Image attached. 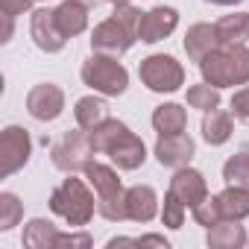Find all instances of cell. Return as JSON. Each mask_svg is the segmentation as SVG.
<instances>
[{"label": "cell", "mask_w": 249, "mask_h": 249, "mask_svg": "<svg viewBox=\"0 0 249 249\" xmlns=\"http://www.w3.org/2000/svg\"><path fill=\"white\" fill-rule=\"evenodd\" d=\"M199 73L214 88H234L249 82V47L246 44H220L199 59Z\"/></svg>", "instance_id": "6da1fadb"}, {"label": "cell", "mask_w": 249, "mask_h": 249, "mask_svg": "<svg viewBox=\"0 0 249 249\" xmlns=\"http://www.w3.org/2000/svg\"><path fill=\"white\" fill-rule=\"evenodd\" d=\"M50 211L59 214L71 229H82L97 214V194H91L85 179H76L73 173L50 194Z\"/></svg>", "instance_id": "7a4b0ae2"}, {"label": "cell", "mask_w": 249, "mask_h": 249, "mask_svg": "<svg viewBox=\"0 0 249 249\" xmlns=\"http://www.w3.org/2000/svg\"><path fill=\"white\" fill-rule=\"evenodd\" d=\"M82 173H85L88 185H91L94 194H97V214H100L103 220H108V223H123V220H129V217H126V191H123L120 176H117L108 164L91 161Z\"/></svg>", "instance_id": "3957f363"}, {"label": "cell", "mask_w": 249, "mask_h": 249, "mask_svg": "<svg viewBox=\"0 0 249 249\" xmlns=\"http://www.w3.org/2000/svg\"><path fill=\"white\" fill-rule=\"evenodd\" d=\"M82 82L88 88H94L97 94L103 97H120L129 85V73L114 56H103V53H91L85 62H82V71H79Z\"/></svg>", "instance_id": "277c9868"}, {"label": "cell", "mask_w": 249, "mask_h": 249, "mask_svg": "<svg viewBox=\"0 0 249 249\" xmlns=\"http://www.w3.org/2000/svg\"><path fill=\"white\" fill-rule=\"evenodd\" d=\"M138 76L156 94H173V91H179L185 85V68L173 56H167V53L147 56L141 62V68H138Z\"/></svg>", "instance_id": "5b68a950"}, {"label": "cell", "mask_w": 249, "mask_h": 249, "mask_svg": "<svg viewBox=\"0 0 249 249\" xmlns=\"http://www.w3.org/2000/svg\"><path fill=\"white\" fill-rule=\"evenodd\" d=\"M94 153L97 150L91 144V135L85 129H73V132H65L62 141L53 144L50 159L62 173H79L94 161Z\"/></svg>", "instance_id": "8992f818"}, {"label": "cell", "mask_w": 249, "mask_h": 249, "mask_svg": "<svg viewBox=\"0 0 249 249\" xmlns=\"http://www.w3.org/2000/svg\"><path fill=\"white\" fill-rule=\"evenodd\" d=\"M33 156V138L24 126H6L0 132V176L9 179L18 170H24V164Z\"/></svg>", "instance_id": "52a82bcc"}, {"label": "cell", "mask_w": 249, "mask_h": 249, "mask_svg": "<svg viewBox=\"0 0 249 249\" xmlns=\"http://www.w3.org/2000/svg\"><path fill=\"white\" fill-rule=\"evenodd\" d=\"M153 156L161 167H170V170H179V167H188L191 159L196 156V144L191 135L185 132H173V135H159L156 147H153Z\"/></svg>", "instance_id": "ba28073f"}, {"label": "cell", "mask_w": 249, "mask_h": 249, "mask_svg": "<svg viewBox=\"0 0 249 249\" xmlns=\"http://www.w3.org/2000/svg\"><path fill=\"white\" fill-rule=\"evenodd\" d=\"M27 111L41 120V123H50L56 120L62 111H65V91L53 82H38L30 88L27 94Z\"/></svg>", "instance_id": "9c48e42d"}, {"label": "cell", "mask_w": 249, "mask_h": 249, "mask_svg": "<svg viewBox=\"0 0 249 249\" xmlns=\"http://www.w3.org/2000/svg\"><path fill=\"white\" fill-rule=\"evenodd\" d=\"M135 41H138V38L129 36L114 18L97 24L94 33H91V50H94V53H103V56H114V59H120Z\"/></svg>", "instance_id": "30bf717a"}, {"label": "cell", "mask_w": 249, "mask_h": 249, "mask_svg": "<svg viewBox=\"0 0 249 249\" xmlns=\"http://www.w3.org/2000/svg\"><path fill=\"white\" fill-rule=\"evenodd\" d=\"M30 36L38 50L44 53H59L68 44V36L56 24V9H36L30 18Z\"/></svg>", "instance_id": "8fae6325"}, {"label": "cell", "mask_w": 249, "mask_h": 249, "mask_svg": "<svg viewBox=\"0 0 249 249\" xmlns=\"http://www.w3.org/2000/svg\"><path fill=\"white\" fill-rule=\"evenodd\" d=\"M179 27V12L173 6H156L150 12H144V21H141V33H138V41L144 44H156V41H164L173 30Z\"/></svg>", "instance_id": "7c38bea8"}, {"label": "cell", "mask_w": 249, "mask_h": 249, "mask_svg": "<svg viewBox=\"0 0 249 249\" xmlns=\"http://www.w3.org/2000/svg\"><path fill=\"white\" fill-rule=\"evenodd\" d=\"M106 156L111 159V164H114L117 170H138V167L147 161V147H144V141H141L132 129H126Z\"/></svg>", "instance_id": "4fadbf2b"}, {"label": "cell", "mask_w": 249, "mask_h": 249, "mask_svg": "<svg viewBox=\"0 0 249 249\" xmlns=\"http://www.w3.org/2000/svg\"><path fill=\"white\" fill-rule=\"evenodd\" d=\"M167 191H173L188 208H194L196 202H202L205 196H208V185H205V176L199 173V170H194L191 164L188 167H179L176 173H173V179H170V188Z\"/></svg>", "instance_id": "5bb4252c"}, {"label": "cell", "mask_w": 249, "mask_h": 249, "mask_svg": "<svg viewBox=\"0 0 249 249\" xmlns=\"http://www.w3.org/2000/svg\"><path fill=\"white\" fill-rule=\"evenodd\" d=\"M159 214V194L150 185L126 188V217L135 223H150Z\"/></svg>", "instance_id": "9a60e30c"}, {"label": "cell", "mask_w": 249, "mask_h": 249, "mask_svg": "<svg viewBox=\"0 0 249 249\" xmlns=\"http://www.w3.org/2000/svg\"><path fill=\"white\" fill-rule=\"evenodd\" d=\"M246 243H249V237H246V229L240 226V220H220L205 234L208 249H240Z\"/></svg>", "instance_id": "2e32d148"}, {"label": "cell", "mask_w": 249, "mask_h": 249, "mask_svg": "<svg viewBox=\"0 0 249 249\" xmlns=\"http://www.w3.org/2000/svg\"><path fill=\"white\" fill-rule=\"evenodd\" d=\"M214 47H220V36H217V27L214 24H194L185 33V53H188L191 62H199Z\"/></svg>", "instance_id": "e0dca14e"}, {"label": "cell", "mask_w": 249, "mask_h": 249, "mask_svg": "<svg viewBox=\"0 0 249 249\" xmlns=\"http://www.w3.org/2000/svg\"><path fill=\"white\" fill-rule=\"evenodd\" d=\"M202 138L211 147H223L231 138V114L223 111L220 106L211 111H202Z\"/></svg>", "instance_id": "ac0fdd59"}, {"label": "cell", "mask_w": 249, "mask_h": 249, "mask_svg": "<svg viewBox=\"0 0 249 249\" xmlns=\"http://www.w3.org/2000/svg\"><path fill=\"white\" fill-rule=\"evenodd\" d=\"M56 24L68 38L82 36L88 30V6L76 3V0H65V3L56 6Z\"/></svg>", "instance_id": "d6986e66"}, {"label": "cell", "mask_w": 249, "mask_h": 249, "mask_svg": "<svg viewBox=\"0 0 249 249\" xmlns=\"http://www.w3.org/2000/svg\"><path fill=\"white\" fill-rule=\"evenodd\" d=\"M188 126V111L179 103H164L153 111V129L159 135H173V132H185Z\"/></svg>", "instance_id": "ffe728a7"}, {"label": "cell", "mask_w": 249, "mask_h": 249, "mask_svg": "<svg viewBox=\"0 0 249 249\" xmlns=\"http://www.w3.org/2000/svg\"><path fill=\"white\" fill-rule=\"evenodd\" d=\"M73 117H76V126L79 129L91 132L94 126H100L103 120H108V106L100 97H82L73 106Z\"/></svg>", "instance_id": "44dd1931"}, {"label": "cell", "mask_w": 249, "mask_h": 249, "mask_svg": "<svg viewBox=\"0 0 249 249\" xmlns=\"http://www.w3.org/2000/svg\"><path fill=\"white\" fill-rule=\"evenodd\" d=\"M56 237H59V229L44 217H36L24 226V246L27 249H56Z\"/></svg>", "instance_id": "7402d4cb"}, {"label": "cell", "mask_w": 249, "mask_h": 249, "mask_svg": "<svg viewBox=\"0 0 249 249\" xmlns=\"http://www.w3.org/2000/svg\"><path fill=\"white\" fill-rule=\"evenodd\" d=\"M214 27H217L220 44H246V38H249V12L223 15Z\"/></svg>", "instance_id": "603a6c76"}, {"label": "cell", "mask_w": 249, "mask_h": 249, "mask_svg": "<svg viewBox=\"0 0 249 249\" xmlns=\"http://www.w3.org/2000/svg\"><path fill=\"white\" fill-rule=\"evenodd\" d=\"M220 211L226 220H246L249 217V188H234L226 185L223 194H217Z\"/></svg>", "instance_id": "cb8c5ba5"}, {"label": "cell", "mask_w": 249, "mask_h": 249, "mask_svg": "<svg viewBox=\"0 0 249 249\" xmlns=\"http://www.w3.org/2000/svg\"><path fill=\"white\" fill-rule=\"evenodd\" d=\"M129 126L123 120H114V117H108V120H103L100 126H94L88 135H91V144H94V150L97 153H108L114 144H117V138L126 132Z\"/></svg>", "instance_id": "d4e9b609"}, {"label": "cell", "mask_w": 249, "mask_h": 249, "mask_svg": "<svg viewBox=\"0 0 249 249\" xmlns=\"http://www.w3.org/2000/svg\"><path fill=\"white\" fill-rule=\"evenodd\" d=\"M223 182L234 188H249V153H234L223 164Z\"/></svg>", "instance_id": "484cf974"}, {"label": "cell", "mask_w": 249, "mask_h": 249, "mask_svg": "<svg viewBox=\"0 0 249 249\" xmlns=\"http://www.w3.org/2000/svg\"><path fill=\"white\" fill-rule=\"evenodd\" d=\"M21 217H24V202L15 194L3 191L0 194V231H12L21 223Z\"/></svg>", "instance_id": "4316f807"}, {"label": "cell", "mask_w": 249, "mask_h": 249, "mask_svg": "<svg viewBox=\"0 0 249 249\" xmlns=\"http://www.w3.org/2000/svg\"><path fill=\"white\" fill-rule=\"evenodd\" d=\"M188 106L191 108H199V111H211L220 106V88L208 85L205 79L199 85H191L188 88Z\"/></svg>", "instance_id": "83f0119b"}, {"label": "cell", "mask_w": 249, "mask_h": 249, "mask_svg": "<svg viewBox=\"0 0 249 249\" xmlns=\"http://www.w3.org/2000/svg\"><path fill=\"white\" fill-rule=\"evenodd\" d=\"M111 18H114L123 30H126L129 36L138 38V33H141V21H144V12H141V9H135L132 3H117L114 12H111Z\"/></svg>", "instance_id": "f1b7e54d"}, {"label": "cell", "mask_w": 249, "mask_h": 249, "mask_svg": "<svg viewBox=\"0 0 249 249\" xmlns=\"http://www.w3.org/2000/svg\"><path fill=\"white\" fill-rule=\"evenodd\" d=\"M185 211H188V205H185L173 191H167V194H164V208H161V223H164L167 229H182Z\"/></svg>", "instance_id": "f546056e"}, {"label": "cell", "mask_w": 249, "mask_h": 249, "mask_svg": "<svg viewBox=\"0 0 249 249\" xmlns=\"http://www.w3.org/2000/svg\"><path fill=\"white\" fill-rule=\"evenodd\" d=\"M191 214H194V220L199 223V226H205V229H211L214 223H220V220H226L223 217V211H220V202H217V196H205L202 202H196L194 208H191Z\"/></svg>", "instance_id": "4dcf8cb0"}, {"label": "cell", "mask_w": 249, "mask_h": 249, "mask_svg": "<svg viewBox=\"0 0 249 249\" xmlns=\"http://www.w3.org/2000/svg\"><path fill=\"white\" fill-rule=\"evenodd\" d=\"M231 114L243 123H249V85L237 88L234 97H231Z\"/></svg>", "instance_id": "1f68e13d"}, {"label": "cell", "mask_w": 249, "mask_h": 249, "mask_svg": "<svg viewBox=\"0 0 249 249\" xmlns=\"http://www.w3.org/2000/svg\"><path fill=\"white\" fill-rule=\"evenodd\" d=\"M94 240H91V234H85V231H68V234H62L59 231V237H56V249H62V246H79V249H88Z\"/></svg>", "instance_id": "d6a6232c"}, {"label": "cell", "mask_w": 249, "mask_h": 249, "mask_svg": "<svg viewBox=\"0 0 249 249\" xmlns=\"http://www.w3.org/2000/svg\"><path fill=\"white\" fill-rule=\"evenodd\" d=\"M33 3H36V0H0V12L18 18V15H24V12H30Z\"/></svg>", "instance_id": "836d02e7"}, {"label": "cell", "mask_w": 249, "mask_h": 249, "mask_svg": "<svg viewBox=\"0 0 249 249\" xmlns=\"http://www.w3.org/2000/svg\"><path fill=\"white\" fill-rule=\"evenodd\" d=\"M138 246H161V249H170V240L164 234H144V237H138Z\"/></svg>", "instance_id": "e575fe53"}, {"label": "cell", "mask_w": 249, "mask_h": 249, "mask_svg": "<svg viewBox=\"0 0 249 249\" xmlns=\"http://www.w3.org/2000/svg\"><path fill=\"white\" fill-rule=\"evenodd\" d=\"M12 21H15L12 15H3V38H0V41H3V44H6V41L12 38V30H15V27H12Z\"/></svg>", "instance_id": "d590c367"}, {"label": "cell", "mask_w": 249, "mask_h": 249, "mask_svg": "<svg viewBox=\"0 0 249 249\" xmlns=\"http://www.w3.org/2000/svg\"><path fill=\"white\" fill-rule=\"evenodd\" d=\"M214 6H234V3H243V0H208Z\"/></svg>", "instance_id": "8d00e7d4"}, {"label": "cell", "mask_w": 249, "mask_h": 249, "mask_svg": "<svg viewBox=\"0 0 249 249\" xmlns=\"http://www.w3.org/2000/svg\"><path fill=\"white\" fill-rule=\"evenodd\" d=\"M76 3H82V6H88V9H91V6H97V3H103V0H76Z\"/></svg>", "instance_id": "74e56055"}, {"label": "cell", "mask_w": 249, "mask_h": 249, "mask_svg": "<svg viewBox=\"0 0 249 249\" xmlns=\"http://www.w3.org/2000/svg\"><path fill=\"white\" fill-rule=\"evenodd\" d=\"M108 3H114V6H117V3H132V0H108Z\"/></svg>", "instance_id": "f35d334b"}]
</instances>
